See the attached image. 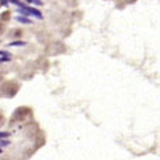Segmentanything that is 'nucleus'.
Listing matches in <instances>:
<instances>
[{"label": "nucleus", "instance_id": "obj_15", "mask_svg": "<svg viewBox=\"0 0 160 160\" xmlns=\"http://www.w3.org/2000/svg\"><path fill=\"white\" fill-rule=\"evenodd\" d=\"M3 80H4V78H3V75L0 73V83H3Z\"/></svg>", "mask_w": 160, "mask_h": 160}, {"label": "nucleus", "instance_id": "obj_5", "mask_svg": "<svg viewBox=\"0 0 160 160\" xmlns=\"http://www.w3.org/2000/svg\"><path fill=\"white\" fill-rule=\"evenodd\" d=\"M23 35V30L22 29H12L10 31V37L11 38H15V39H21V37Z\"/></svg>", "mask_w": 160, "mask_h": 160}, {"label": "nucleus", "instance_id": "obj_10", "mask_svg": "<svg viewBox=\"0 0 160 160\" xmlns=\"http://www.w3.org/2000/svg\"><path fill=\"white\" fill-rule=\"evenodd\" d=\"M4 31H6V23L0 21V35L4 34Z\"/></svg>", "mask_w": 160, "mask_h": 160}, {"label": "nucleus", "instance_id": "obj_12", "mask_svg": "<svg viewBox=\"0 0 160 160\" xmlns=\"http://www.w3.org/2000/svg\"><path fill=\"white\" fill-rule=\"evenodd\" d=\"M10 145V141H7V140H0V147H8Z\"/></svg>", "mask_w": 160, "mask_h": 160}, {"label": "nucleus", "instance_id": "obj_2", "mask_svg": "<svg viewBox=\"0 0 160 160\" xmlns=\"http://www.w3.org/2000/svg\"><path fill=\"white\" fill-rule=\"evenodd\" d=\"M21 86L15 80H6L0 84V95L4 98H14L19 92Z\"/></svg>", "mask_w": 160, "mask_h": 160}, {"label": "nucleus", "instance_id": "obj_14", "mask_svg": "<svg viewBox=\"0 0 160 160\" xmlns=\"http://www.w3.org/2000/svg\"><path fill=\"white\" fill-rule=\"evenodd\" d=\"M0 3H2V6H8V0H0Z\"/></svg>", "mask_w": 160, "mask_h": 160}, {"label": "nucleus", "instance_id": "obj_6", "mask_svg": "<svg viewBox=\"0 0 160 160\" xmlns=\"http://www.w3.org/2000/svg\"><path fill=\"white\" fill-rule=\"evenodd\" d=\"M15 21L19 22V23H23V25H31V19L27 18V17H23V15H18V17H15Z\"/></svg>", "mask_w": 160, "mask_h": 160}, {"label": "nucleus", "instance_id": "obj_16", "mask_svg": "<svg viewBox=\"0 0 160 160\" xmlns=\"http://www.w3.org/2000/svg\"><path fill=\"white\" fill-rule=\"evenodd\" d=\"M2 152H3V151H2V147H0V153H2Z\"/></svg>", "mask_w": 160, "mask_h": 160}, {"label": "nucleus", "instance_id": "obj_3", "mask_svg": "<svg viewBox=\"0 0 160 160\" xmlns=\"http://www.w3.org/2000/svg\"><path fill=\"white\" fill-rule=\"evenodd\" d=\"M19 8H23V10H26L27 12H29L30 17H34V18H37V19H43V15L42 12L39 10L37 8H34V7H30V6H26L25 3H21V4L18 6Z\"/></svg>", "mask_w": 160, "mask_h": 160}, {"label": "nucleus", "instance_id": "obj_4", "mask_svg": "<svg viewBox=\"0 0 160 160\" xmlns=\"http://www.w3.org/2000/svg\"><path fill=\"white\" fill-rule=\"evenodd\" d=\"M11 57H12L11 53H8V52H6V50H0V64L11 61V60H12Z\"/></svg>", "mask_w": 160, "mask_h": 160}, {"label": "nucleus", "instance_id": "obj_7", "mask_svg": "<svg viewBox=\"0 0 160 160\" xmlns=\"http://www.w3.org/2000/svg\"><path fill=\"white\" fill-rule=\"evenodd\" d=\"M10 19H11V11H8V10L4 11V12H2V15H0V21L4 22V23L8 22Z\"/></svg>", "mask_w": 160, "mask_h": 160}, {"label": "nucleus", "instance_id": "obj_8", "mask_svg": "<svg viewBox=\"0 0 160 160\" xmlns=\"http://www.w3.org/2000/svg\"><path fill=\"white\" fill-rule=\"evenodd\" d=\"M26 45H27L26 41H21V39H18V41L10 42V43H8V48H11V46H26Z\"/></svg>", "mask_w": 160, "mask_h": 160}, {"label": "nucleus", "instance_id": "obj_13", "mask_svg": "<svg viewBox=\"0 0 160 160\" xmlns=\"http://www.w3.org/2000/svg\"><path fill=\"white\" fill-rule=\"evenodd\" d=\"M4 122H6V117H4V114L0 111V126L4 125Z\"/></svg>", "mask_w": 160, "mask_h": 160}, {"label": "nucleus", "instance_id": "obj_1", "mask_svg": "<svg viewBox=\"0 0 160 160\" xmlns=\"http://www.w3.org/2000/svg\"><path fill=\"white\" fill-rule=\"evenodd\" d=\"M31 114H33V109L29 106H21L18 107V109L14 110L12 115H11L10 118V125H17V123H21V122H25L27 118L31 117Z\"/></svg>", "mask_w": 160, "mask_h": 160}, {"label": "nucleus", "instance_id": "obj_11", "mask_svg": "<svg viewBox=\"0 0 160 160\" xmlns=\"http://www.w3.org/2000/svg\"><path fill=\"white\" fill-rule=\"evenodd\" d=\"M10 136L8 132H0V140H3V138H7Z\"/></svg>", "mask_w": 160, "mask_h": 160}, {"label": "nucleus", "instance_id": "obj_17", "mask_svg": "<svg viewBox=\"0 0 160 160\" xmlns=\"http://www.w3.org/2000/svg\"><path fill=\"white\" fill-rule=\"evenodd\" d=\"M0 6H2V3H0Z\"/></svg>", "mask_w": 160, "mask_h": 160}, {"label": "nucleus", "instance_id": "obj_9", "mask_svg": "<svg viewBox=\"0 0 160 160\" xmlns=\"http://www.w3.org/2000/svg\"><path fill=\"white\" fill-rule=\"evenodd\" d=\"M26 3H29V4H34V6H42L43 4L41 0H26Z\"/></svg>", "mask_w": 160, "mask_h": 160}]
</instances>
